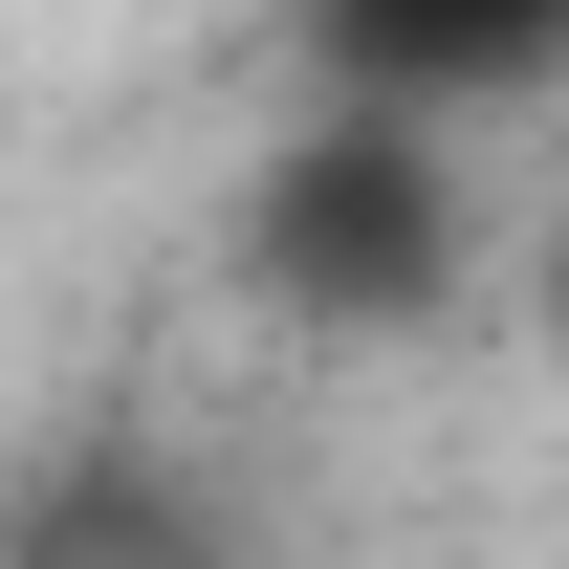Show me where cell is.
I'll use <instances>...</instances> for the list:
<instances>
[{"label":"cell","mask_w":569,"mask_h":569,"mask_svg":"<svg viewBox=\"0 0 569 569\" xmlns=\"http://www.w3.org/2000/svg\"><path fill=\"white\" fill-rule=\"evenodd\" d=\"M307 44H329V110H417V132H460V110L569 88V0H307Z\"/></svg>","instance_id":"7a4b0ae2"},{"label":"cell","mask_w":569,"mask_h":569,"mask_svg":"<svg viewBox=\"0 0 569 569\" xmlns=\"http://www.w3.org/2000/svg\"><path fill=\"white\" fill-rule=\"evenodd\" d=\"M526 329L569 351V198H548V241H526Z\"/></svg>","instance_id":"3957f363"},{"label":"cell","mask_w":569,"mask_h":569,"mask_svg":"<svg viewBox=\"0 0 569 569\" xmlns=\"http://www.w3.org/2000/svg\"><path fill=\"white\" fill-rule=\"evenodd\" d=\"M263 284L351 307V329H417L438 284H460V132H417V110H307L284 176H263Z\"/></svg>","instance_id":"6da1fadb"}]
</instances>
